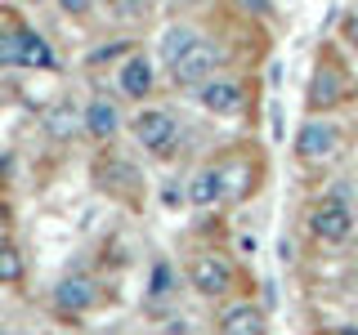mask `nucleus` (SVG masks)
<instances>
[{"label":"nucleus","instance_id":"nucleus-1","mask_svg":"<svg viewBox=\"0 0 358 335\" xmlns=\"http://www.w3.org/2000/svg\"><path fill=\"white\" fill-rule=\"evenodd\" d=\"M215 67H220V50H215L210 40H201V36H197V40L171 63V76H175L179 85H206V76L215 72Z\"/></svg>","mask_w":358,"mask_h":335},{"label":"nucleus","instance_id":"nucleus-2","mask_svg":"<svg viewBox=\"0 0 358 335\" xmlns=\"http://www.w3.org/2000/svg\"><path fill=\"white\" fill-rule=\"evenodd\" d=\"M134 134H139V143L143 148H152V152H166L175 143V117L171 112H139V121H134Z\"/></svg>","mask_w":358,"mask_h":335},{"label":"nucleus","instance_id":"nucleus-3","mask_svg":"<svg viewBox=\"0 0 358 335\" xmlns=\"http://www.w3.org/2000/svg\"><path fill=\"white\" fill-rule=\"evenodd\" d=\"M309 228H313V237H322V241H345L350 228H354V219H350V210H345L341 201H322V206L313 210Z\"/></svg>","mask_w":358,"mask_h":335},{"label":"nucleus","instance_id":"nucleus-4","mask_svg":"<svg viewBox=\"0 0 358 335\" xmlns=\"http://www.w3.org/2000/svg\"><path fill=\"white\" fill-rule=\"evenodd\" d=\"M197 98H201V107L215 112V117H233V112H242V89L233 81H206Z\"/></svg>","mask_w":358,"mask_h":335},{"label":"nucleus","instance_id":"nucleus-5","mask_svg":"<svg viewBox=\"0 0 358 335\" xmlns=\"http://www.w3.org/2000/svg\"><path fill=\"white\" fill-rule=\"evenodd\" d=\"M331 148H336V126H327V121H309V126L296 134V152L309 156V161L313 156H327Z\"/></svg>","mask_w":358,"mask_h":335},{"label":"nucleus","instance_id":"nucleus-6","mask_svg":"<svg viewBox=\"0 0 358 335\" xmlns=\"http://www.w3.org/2000/svg\"><path fill=\"white\" fill-rule=\"evenodd\" d=\"M188 277H193V286L201 295H224V290H229V264L224 260H197Z\"/></svg>","mask_w":358,"mask_h":335},{"label":"nucleus","instance_id":"nucleus-7","mask_svg":"<svg viewBox=\"0 0 358 335\" xmlns=\"http://www.w3.org/2000/svg\"><path fill=\"white\" fill-rule=\"evenodd\" d=\"M220 335H264V318L251 304H233L220 322Z\"/></svg>","mask_w":358,"mask_h":335},{"label":"nucleus","instance_id":"nucleus-8","mask_svg":"<svg viewBox=\"0 0 358 335\" xmlns=\"http://www.w3.org/2000/svg\"><path fill=\"white\" fill-rule=\"evenodd\" d=\"M90 299H94V290H90L85 277H63L59 290H54V304L63 313H81V308H90Z\"/></svg>","mask_w":358,"mask_h":335},{"label":"nucleus","instance_id":"nucleus-9","mask_svg":"<svg viewBox=\"0 0 358 335\" xmlns=\"http://www.w3.org/2000/svg\"><path fill=\"white\" fill-rule=\"evenodd\" d=\"M117 126H121V117H117V107H112L108 98L90 103V112H85V130L94 134V139H112V134H117Z\"/></svg>","mask_w":358,"mask_h":335},{"label":"nucleus","instance_id":"nucleus-10","mask_svg":"<svg viewBox=\"0 0 358 335\" xmlns=\"http://www.w3.org/2000/svg\"><path fill=\"white\" fill-rule=\"evenodd\" d=\"M121 89H126L130 98H143L152 89V63L148 59H130L121 67Z\"/></svg>","mask_w":358,"mask_h":335},{"label":"nucleus","instance_id":"nucleus-11","mask_svg":"<svg viewBox=\"0 0 358 335\" xmlns=\"http://www.w3.org/2000/svg\"><path fill=\"white\" fill-rule=\"evenodd\" d=\"M220 193H224V179L215 170H201L193 184H188V201H193V206H210V201H220Z\"/></svg>","mask_w":358,"mask_h":335},{"label":"nucleus","instance_id":"nucleus-12","mask_svg":"<svg viewBox=\"0 0 358 335\" xmlns=\"http://www.w3.org/2000/svg\"><path fill=\"white\" fill-rule=\"evenodd\" d=\"M22 67H45V72L54 67V50L36 36V31H22Z\"/></svg>","mask_w":358,"mask_h":335},{"label":"nucleus","instance_id":"nucleus-13","mask_svg":"<svg viewBox=\"0 0 358 335\" xmlns=\"http://www.w3.org/2000/svg\"><path fill=\"white\" fill-rule=\"evenodd\" d=\"M193 40H197V31H193V27H171V31L162 36V59H166V63H175Z\"/></svg>","mask_w":358,"mask_h":335},{"label":"nucleus","instance_id":"nucleus-14","mask_svg":"<svg viewBox=\"0 0 358 335\" xmlns=\"http://www.w3.org/2000/svg\"><path fill=\"white\" fill-rule=\"evenodd\" d=\"M22 277V255L9 241H0V282H18Z\"/></svg>","mask_w":358,"mask_h":335},{"label":"nucleus","instance_id":"nucleus-15","mask_svg":"<svg viewBox=\"0 0 358 335\" xmlns=\"http://www.w3.org/2000/svg\"><path fill=\"white\" fill-rule=\"evenodd\" d=\"M22 63V31H0V67Z\"/></svg>","mask_w":358,"mask_h":335},{"label":"nucleus","instance_id":"nucleus-16","mask_svg":"<svg viewBox=\"0 0 358 335\" xmlns=\"http://www.w3.org/2000/svg\"><path fill=\"white\" fill-rule=\"evenodd\" d=\"M336 89H341V81H336V72H318V81H313V103H336V98H341V94H336Z\"/></svg>","mask_w":358,"mask_h":335},{"label":"nucleus","instance_id":"nucleus-17","mask_svg":"<svg viewBox=\"0 0 358 335\" xmlns=\"http://www.w3.org/2000/svg\"><path fill=\"white\" fill-rule=\"evenodd\" d=\"M45 126H50V130H54V134H59V139H63V134H72L76 117H72V112H67V107H59V112H50V117H45Z\"/></svg>","mask_w":358,"mask_h":335},{"label":"nucleus","instance_id":"nucleus-18","mask_svg":"<svg viewBox=\"0 0 358 335\" xmlns=\"http://www.w3.org/2000/svg\"><path fill=\"white\" fill-rule=\"evenodd\" d=\"M59 5L67 9V14H85V9H90V0H59Z\"/></svg>","mask_w":358,"mask_h":335},{"label":"nucleus","instance_id":"nucleus-19","mask_svg":"<svg viewBox=\"0 0 358 335\" xmlns=\"http://www.w3.org/2000/svg\"><path fill=\"white\" fill-rule=\"evenodd\" d=\"M345 31H350V40H354V45H358V14H354V18H350V22H345Z\"/></svg>","mask_w":358,"mask_h":335},{"label":"nucleus","instance_id":"nucleus-20","mask_svg":"<svg viewBox=\"0 0 358 335\" xmlns=\"http://www.w3.org/2000/svg\"><path fill=\"white\" fill-rule=\"evenodd\" d=\"M341 335H358V331H354V327H350V331H341Z\"/></svg>","mask_w":358,"mask_h":335},{"label":"nucleus","instance_id":"nucleus-21","mask_svg":"<svg viewBox=\"0 0 358 335\" xmlns=\"http://www.w3.org/2000/svg\"><path fill=\"white\" fill-rule=\"evenodd\" d=\"M0 223H5V210H0Z\"/></svg>","mask_w":358,"mask_h":335}]
</instances>
